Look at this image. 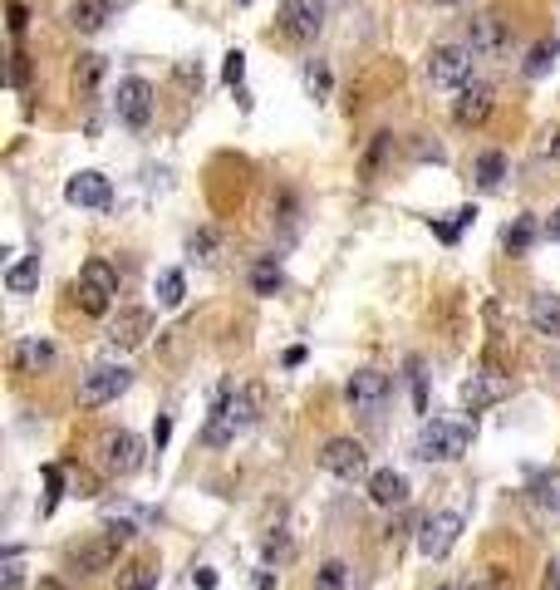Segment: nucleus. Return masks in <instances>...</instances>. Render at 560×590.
<instances>
[{
    "label": "nucleus",
    "mask_w": 560,
    "mask_h": 590,
    "mask_svg": "<svg viewBox=\"0 0 560 590\" xmlns=\"http://www.w3.org/2000/svg\"><path fill=\"white\" fill-rule=\"evenodd\" d=\"M261 384H246V389H231L222 384V394H217V409L207 418V428H202V443L207 448H226V443H236V433H246L251 423H256V413H261Z\"/></svg>",
    "instance_id": "obj_1"
},
{
    "label": "nucleus",
    "mask_w": 560,
    "mask_h": 590,
    "mask_svg": "<svg viewBox=\"0 0 560 590\" xmlns=\"http://www.w3.org/2000/svg\"><path fill=\"white\" fill-rule=\"evenodd\" d=\"M74 300L84 315H109L113 300H118V271H113L104 256L84 261L79 266V281H74Z\"/></svg>",
    "instance_id": "obj_2"
},
{
    "label": "nucleus",
    "mask_w": 560,
    "mask_h": 590,
    "mask_svg": "<svg viewBox=\"0 0 560 590\" xmlns=\"http://www.w3.org/2000/svg\"><path fill=\"white\" fill-rule=\"evenodd\" d=\"M467 448H472V428H467V423H448V418L423 423V433H418V443H413V453H418L423 463H457Z\"/></svg>",
    "instance_id": "obj_3"
},
{
    "label": "nucleus",
    "mask_w": 560,
    "mask_h": 590,
    "mask_svg": "<svg viewBox=\"0 0 560 590\" xmlns=\"http://www.w3.org/2000/svg\"><path fill=\"white\" fill-rule=\"evenodd\" d=\"M389 399H393V379L379 374V369H354L344 379V404L359 413V418H379V413L389 409Z\"/></svg>",
    "instance_id": "obj_4"
},
{
    "label": "nucleus",
    "mask_w": 560,
    "mask_h": 590,
    "mask_svg": "<svg viewBox=\"0 0 560 590\" xmlns=\"http://www.w3.org/2000/svg\"><path fill=\"white\" fill-rule=\"evenodd\" d=\"M472 50L467 45H433L428 50V59H423V74H428V84L433 89H462L467 79H472Z\"/></svg>",
    "instance_id": "obj_5"
},
{
    "label": "nucleus",
    "mask_w": 560,
    "mask_h": 590,
    "mask_svg": "<svg viewBox=\"0 0 560 590\" xmlns=\"http://www.w3.org/2000/svg\"><path fill=\"white\" fill-rule=\"evenodd\" d=\"M128 384H133L128 364H94L89 374H79V404L84 409H104L118 394H128Z\"/></svg>",
    "instance_id": "obj_6"
},
{
    "label": "nucleus",
    "mask_w": 560,
    "mask_h": 590,
    "mask_svg": "<svg viewBox=\"0 0 560 590\" xmlns=\"http://www.w3.org/2000/svg\"><path fill=\"white\" fill-rule=\"evenodd\" d=\"M94 453H99V468L109 472V477H133V472L143 468V438L128 433V428H109Z\"/></svg>",
    "instance_id": "obj_7"
},
{
    "label": "nucleus",
    "mask_w": 560,
    "mask_h": 590,
    "mask_svg": "<svg viewBox=\"0 0 560 590\" xmlns=\"http://www.w3.org/2000/svg\"><path fill=\"white\" fill-rule=\"evenodd\" d=\"M325 0H280V35L285 40H295V45H310V40H320V30H325Z\"/></svg>",
    "instance_id": "obj_8"
},
{
    "label": "nucleus",
    "mask_w": 560,
    "mask_h": 590,
    "mask_svg": "<svg viewBox=\"0 0 560 590\" xmlns=\"http://www.w3.org/2000/svg\"><path fill=\"white\" fill-rule=\"evenodd\" d=\"M320 468L339 477V482H369V453L359 438H330L320 453Z\"/></svg>",
    "instance_id": "obj_9"
},
{
    "label": "nucleus",
    "mask_w": 560,
    "mask_h": 590,
    "mask_svg": "<svg viewBox=\"0 0 560 590\" xmlns=\"http://www.w3.org/2000/svg\"><path fill=\"white\" fill-rule=\"evenodd\" d=\"M113 114H118V123H123V128H148V118H153V84H148V79H138V74L118 79Z\"/></svg>",
    "instance_id": "obj_10"
},
{
    "label": "nucleus",
    "mask_w": 560,
    "mask_h": 590,
    "mask_svg": "<svg viewBox=\"0 0 560 590\" xmlns=\"http://www.w3.org/2000/svg\"><path fill=\"white\" fill-rule=\"evenodd\" d=\"M462 45H467L477 59H502L506 50H511V30H506L502 15L482 10V15L467 20V40H462Z\"/></svg>",
    "instance_id": "obj_11"
},
{
    "label": "nucleus",
    "mask_w": 560,
    "mask_h": 590,
    "mask_svg": "<svg viewBox=\"0 0 560 590\" xmlns=\"http://www.w3.org/2000/svg\"><path fill=\"white\" fill-rule=\"evenodd\" d=\"M492 109H497V89L487 79H467L452 99V123L457 128H482L492 118Z\"/></svg>",
    "instance_id": "obj_12"
},
{
    "label": "nucleus",
    "mask_w": 560,
    "mask_h": 590,
    "mask_svg": "<svg viewBox=\"0 0 560 590\" xmlns=\"http://www.w3.org/2000/svg\"><path fill=\"white\" fill-rule=\"evenodd\" d=\"M55 359H59V350L50 335H20V340L10 345V374L35 379V374H50Z\"/></svg>",
    "instance_id": "obj_13"
},
{
    "label": "nucleus",
    "mask_w": 560,
    "mask_h": 590,
    "mask_svg": "<svg viewBox=\"0 0 560 590\" xmlns=\"http://www.w3.org/2000/svg\"><path fill=\"white\" fill-rule=\"evenodd\" d=\"M457 536H462V517H457V512H433V517H423V527H418V551H423L428 561H443L452 546H457Z\"/></svg>",
    "instance_id": "obj_14"
},
{
    "label": "nucleus",
    "mask_w": 560,
    "mask_h": 590,
    "mask_svg": "<svg viewBox=\"0 0 560 590\" xmlns=\"http://www.w3.org/2000/svg\"><path fill=\"white\" fill-rule=\"evenodd\" d=\"M153 335V310H143V305H128V310H118L109 320V350H138L143 340Z\"/></svg>",
    "instance_id": "obj_15"
},
{
    "label": "nucleus",
    "mask_w": 560,
    "mask_h": 590,
    "mask_svg": "<svg viewBox=\"0 0 560 590\" xmlns=\"http://www.w3.org/2000/svg\"><path fill=\"white\" fill-rule=\"evenodd\" d=\"M118 541L113 536H94V541H84V546H69V571H79V576H99V571H113L118 566Z\"/></svg>",
    "instance_id": "obj_16"
},
{
    "label": "nucleus",
    "mask_w": 560,
    "mask_h": 590,
    "mask_svg": "<svg viewBox=\"0 0 560 590\" xmlns=\"http://www.w3.org/2000/svg\"><path fill=\"white\" fill-rule=\"evenodd\" d=\"M64 202L69 207H89V212H109L113 207V182L104 173H79L64 182Z\"/></svg>",
    "instance_id": "obj_17"
},
{
    "label": "nucleus",
    "mask_w": 560,
    "mask_h": 590,
    "mask_svg": "<svg viewBox=\"0 0 560 590\" xmlns=\"http://www.w3.org/2000/svg\"><path fill=\"white\" fill-rule=\"evenodd\" d=\"M511 394V379H506L502 369H477L467 384H462V404L477 413V409H487V404H497V399H506Z\"/></svg>",
    "instance_id": "obj_18"
},
{
    "label": "nucleus",
    "mask_w": 560,
    "mask_h": 590,
    "mask_svg": "<svg viewBox=\"0 0 560 590\" xmlns=\"http://www.w3.org/2000/svg\"><path fill=\"white\" fill-rule=\"evenodd\" d=\"M369 502L374 507H408V477L403 472H393V468H379V472H369Z\"/></svg>",
    "instance_id": "obj_19"
},
{
    "label": "nucleus",
    "mask_w": 560,
    "mask_h": 590,
    "mask_svg": "<svg viewBox=\"0 0 560 590\" xmlns=\"http://www.w3.org/2000/svg\"><path fill=\"white\" fill-rule=\"evenodd\" d=\"M526 320H531V330H536V335H551V340H560V295H551V291L531 295Z\"/></svg>",
    "instance_id": "obj_20"
},
{
    "label": "nucleus",
    "mask_w": 560,
    "mask_h": 590,
    "mask_svg": "<svg viewBox=\"0 0 560 590\" xmlns=\"http://www.w3.org/2000/svg\"><path fill=\"white\" fill-rule=\"evenodd\" d=\"M109 15H113V0H74L69 5V25L79 35H99L109 25Z\"/></svg>",
    "instance_id": "obj_21"
},
{
    "label": "nucleus",
    "mask_w": 560,
    "mask_h": 590,
    "mask_svg": "<svg viewBox=\"0 0 560 590\" xmlns=\"http://www.w3.org/2000/svg\"><path fill=\"white\" fill-rule=\"evenodd\" d=\"M35 286H40V251L20 256V261L5 271V291H10V295H30Z\"/></svg>",
    "instance_id": "obj_22"
},
{
    "label": "nucleus",
    "mask_w": 560,
    "mask_h": 590,
    "mask_svg": "<svg viewBox=\"0 0 560 590\" xmlns=\"http://www.w3.org/2000/svg\"><path fill=\"white\" fill-rule=\"evenodd\" d=\"M104 69H109V64H104V55H94V50H89V55H79V59H74V89H79L84 99H89V94H99Z\"/></svg>",
    "instance_id": "obj_23"
},
{
    "label": "nucleus",
    "mask_w": 560,
    "mask_h": 590,
    "mask_svg": "<svg viewBox=\"0 0 560 590\" xmlns=\"http://www.w3.org/2000/svg\"><path fill=\"white\" fill-rule=\"evenodd\" d=\"M251 291H256V295H266V300L285 291V271H280V261H276V256H261V261L251 266Z\"/></svg>",
    "instance_id": "obj_24"
},
{
    "label": "nucleus",
    "mask_w": 560,
    "mask_h": 590,
    "mask_svg": "<svg viewBox=\"0 0 560 590\" xmlns=\"http://www.w3.org/2000/svg\"><path fill=\"white\" fill-rule=\"evenodd\" d=\"M153 295H158V305H163V310H177V305L187 300V276H182L177 266L158 271V281H153Z\"/></svg>",
    "instance_id": "obj_25"
},
{
    "label": "nucleus",
    "mask_w": 560,
    "mask_h": 590,
    "mask_svg": "<svg viewBox=\"0 0 560 590\" xmlns=\"http://www.w3.org/2000/svg\"><path fill=\"white\" fill-rule=\"evenodd\" d=\"M472 173H477V187H482V192H497V187L506 182V153L487 148V153L477 158V168H472Z\"/></svg>",
    "instance_id": "obj_26"
},
{
    "label": "nucleus",
    "mask_w": 560,
    "mask_h": 590,
    "mask_svg": "<svg viewBox=\"0 0 560 590\" xmlns=\"http://www.w3.org/2000/svg\"><path fill=\"white\" fill-rule=\"evenodd\" d=\"M531 502H536L541 512H551V517H560V468L541 472V477L531 482Z\"/></svg>",
    "instance_id": "obj_27"
},
{
    "label": "nucleus",
    "mask_w": 560,
    "mask_h": 590,
    "mask_svg": "<svg viewBox=\"0 0 560 590\" xmlns=\"http://www.w3.org/2000/svg\"><path fill=\"white\" fill-rule=\"evenodd\" d=\"M118 590H158V561H128L118 571Z\"/></svg>",
    "instance_id": "obj_28"
},
{
    "label": "nucleus",
    "mask_w": 560,
    "mask_h": 590,
    "mask_svg": "<svg viewBox=\"0 0 560 590\" xmlns=\"http://www.w3.org/2000/svg\"><path fill=\"white\" fill-rule=\"evenodd\" d=\"M389 153H393V133H374V143H369V153H364V163H359V177L374 182V177L384 173Z\"/></svg>",
    "instance_id": "obj_29"
},
{
    "label": "nucleus",
    "mask_w": 560,
    "mask_h": 590,
    "mask_svg": "<svg viewBox=\"0 0 560 590\" xmlns=\"http://www.w3.org/2000/svg\"><path fill=\"white\" fill-rule=\"evenodd\" d=\"M536 236H541V227H536L531 217H516V222L502 232V241H506V251H511V256H526V251L536 246Z\"/></svg>",
    "instance_id": "obj_30"
},
{
    "label": "nucleus",
    "mask_w": 560,
    "mask_h": 590,
    "mask_svg": "<svg viewBox=\"0 0 560 590\" xmlns=\"http://www.w3.org/2000/svg\"><path fill=\"white\" fill-rule=\"evenodd\" d=\"M556 55H560L556 40H541V45H536V50L526 55L521 74H526V79H546V74H551V64H556Z\"/></svg>",
    "instance_id": "obj_31"
},
{
    "label": "nucleus",
    "mask_w": 560,
    "mask_h": 590,
    "mask_svg": "<svg viewBox=\"0 0 560 590\" xmlns=\"http://www.w3.org/2000/svg\"><path fill=\"white\" fill-rule=\"evenodd\" d=\"M20 581H25V551L5 546L0 551V590H20Z\"/></svg>",
    "instance_id": "obj_32"
},
{
    "label": "nucleus",
    "mask_w": 560,
    "mask_h": 590,
    "mask_svg": "<svg viewBox=\"0 0 560 590\" xmlns=\"http://www.w3.org/2000/svg\"><path fill=\"white\" fill-rule=\"evenodd\" d=\"M330 89H335V79H330V64H325V59H310V64H305V94L320 104V99H330Z\"/></svg>",
    "instance_id": "obj_33"
},
{
    "label": "nucleus",
    "mask_w": 560,
    "mask_h": 590,
    "mask_svg": "<svg viewBox=\"0 0 560 590\" xmlns=\"http://www.w3.org/2000/svg\"><path fill=\"white\" fill-rule=\"evenodd\" d=\"M187 251H192V261L212 266V261H217V251H222V236L212 232V227H202V232H192V236H187Z\"/></svg>",
    "instance_id": "obj_34"
},
{
    "label": "nucleus",
    "mask_w": 560,
    "mask_h": 590,
    "mask_svg": "<svg viewBox=\"0 0 560 590\" xmlns=\"http://www.w3.org/2000/svg\"><path fill=\"white\" fill-rule=\"evenodd\" d=\"M271 217H276L280 227H285V236H295V232H300V202H295L290 192H280L276 202H271Z\"/></svg>",
    "instance_id": "obj_35"
},
{
    "label": "nucleus",
    "mask_w": 560,
    "mask_h": 590,
    "mask_svg": "<svg viewBox=\"0 0 560 590\" xmlns=\"http://www.w3.org/2000/svg\"><path fill=\"white\" fill-rule=\"evenodd\" d=\"M315 590H349V566L344 561H325L315 571Z\"/></svg>",
    "instance_id": "obj_36"
},
{
    "label": "nucleus",
    "mask_w": 560,
    "mask_h": 590,
    "mask_svg": "<svg viewBox=\"0 0 560 590\" xmlns=\"http://www.w3.org/2000/svg\"><path fill=\"white\" fill-rule=\"evenodd\" d=\"M261 556H266V566H285V561L295 556V541H290L285 531H276V536H266V546H261Z\"/></svg>",
    "instance_id": "obj_37"
},
{
    "label": "nucleus",
    "mask_w": 560,
    "mask_h": 590,
    "mask_svg": "<svg viewBox=\"0 0 560 590\" xmlns=\"http://www.w3.org/2000/svg\"><path fill=\"white\" fill-rule=\"evenodd\" d=\"M472 222H477V207H457V212H452V222H433V232L443 236V241H457V236H462V227H472Z\"/></svg>",
    "instance_id": "obj_38"
},
{
    "label": "nucleus",
    "mask_w": 560,
    "mask_h": 590,
    "mask_svg": "<svg viewBox=\"0 0 560 590\" xmlns=\"http://www.w3.org/2000/svg\"><path fill=\"white\" fill-rule=\"evenodd\" d=\"M408 374H413V409L428 413V374H423V359H408Z\"/></svg>",
    "instance_id": "obj_39"
},
{
    "label": "nucleus",
    "mask_w": 560,
    "mask_h": 590,
    "mask_svg": "<svg viewBox=\"0 0 560 590\" xmlns=\"http://www.w3.org/2000/svg\"><path fill=\"white\" fill-rule=\"evenodd\" d=\"M45 487H50V497H45V517H50V512L59 507V497H64V468L50 463V468H45Z\"/></svg>",
    "instance_id": "obj_40"
},
{
    "label": "nucleus",
    "mask_w": 560,
    "mask_h": 590,
    "mask_svg": "<svg viewBox=\"0 0 560 590\" xmlns=\"http://www.w3.org/2000/svg\"><path fill=\"white\" fill-rule=\"evenodd\" d=\"M222 79H226V84H231V89H241V79H246V55H241V50H226Z\"/></svg>",
    "instance_id": "obj_41"
},
{
    "label": "nucleus",
    "mask_w": 560,
    "mask_h": 590,
    "mask_svg": "<svg viewBox=\"0 0 560 590\" xmlns=\"http://www.w3.org/2000/svg\"><path fill=\"white\" fill-rule=\"evenodd\" d=\"M5 15H10V35H25V30H30V5H25V0H10Z\"/></svg>",
    "instance_id": "obj_42"
},
{
    "label": "nucleus",
    "mask_w": 560,
    "mask_h": 590,
    "mask_svg": "<svg viewBox=\"0 0 560 590\" xmlns=\"http://www.w3.org/2000/svg\"><path fill=\"white\" fill-rule=\"evenodd\" d=\"M10 84H15V89H25V84H30V55H25V50H15V55H10Z\"/></svg>",
    "instance_id": "obj_43"
},
{
    "label": "nucleus",
    "mask_w": 560,
    "mask_h": 590,
    "mask_svg": "<svg viewBox=\"0 0 560 590\" xmlns=\"http://www.w3.org/2000/svg\"><path fill=\"white\" fill-rule=\"evenodd\" d=\"M541 158H551V163H560V123H551V128L541 133Z\"/></svg>",
    "instance_id": "obj_44"
},
{
    "label": "nucleus",
    "mask_w": 560,
    "mask_h": 590,
    "mask_svg": "<svg viewBox=\"0 0 560 590\" xmlns=\"http://www.w3.org/2000/svg\"><path fill=\"white\" fill-rule=\"evenodd\" d=\"M74 497H99V482H94V472H74Z\"/></svg>",
    "instance_id": "obj_45"
},
{
    "label": "nucleus",
    "mask_w": 560,
    "mask_h": 590,
    "mask_svg": "<svg viewBox=\"0 0 560 590\" xmlns=\"http://www.w3.org/2000/svg\"><path fill=\"white\" fill-rule=\"evenodd\" d=\"M168 438H172V418H168V413H163V418L153 423V448L163 453V448H168Z\"/></svg>",
    "instance_id": "obj_46"
},
{
    "label": "nucleus",
    "mask_w": 560,
    "mask_h": 590,
    "mask_svg": "<svg viewBox=\"0 0 560 590\" xmlns=\"http://www.w3.org/2000/svg\"><path fill=\"white\" fill-rule=\"evenodd\" d=\"M192 586H197V590H217V571H212V566H197V571H192Z\"/></svg>",
    "instance_id": "obj_47"
},
{
    "label": "nucleus",
    "mask_w": 560,
    "mask_h": 590,
    "mask_svg": "<svg viewBox=\"0 0 560 590\" xmlns=\"http://www.w3.org/2000/svg\"><path fill=\"white\" fill-rule=\"evenodd\" d=\"M541 590H560V556H551V561H546V586Z\"/></svg>",
    "instance_id": "obj_48"
},
{
    "label": "nucleus",
    "mask_w": 560,
    "mask_h": 590,
    "mask_svg": "<svg viewBox=\"0 0 560 590\" xmlns=\"http://www.w3.org/2000/svg\"><path fill=\"white\" fill-rule=\"evenodd\" d=\"M482 590H511V581H506V571H487V581H482Z\"/></svg>",
    "instance_id": "obj_49"
},
{
    "label": "nucleus",
    "mask_w": 560,
    "mask_h": 590,
    "mask_svg": "<svg viewBox=\"0 0 560 590\" xmlns=\"http://www.w3.org/2000/svg\"><path fill=\"white\" fill-rule=\"evenodd\" d=\"M418 158H423V163H428V158L443 163V148H438V143H418Z\"/></svg>",
    "instance_id": "obj_50"
},
{
    "label": "nucleus",
    "mask_w": 560,
    "mask_h": 590,
    "mask_svg": "<svg viewBox=\"0 0 560 590\" xmlns=\"http://www.w3.org/2000/svg\"><path fill=\"white\" fill-rule=\"evenodd\" d=\"M295 364H305V350L295 345V350H285V369H295Z\"/></svg>",
    "instance_id": "obj_51"
},
{
    "label": "nucleus",
    "mask_w": 560,
    "mask_h": 590,
    "mask_svg": "<svg viewBox=\"0 0 560 590\" xmlns=\"http://www.w3.org/2000/svg\"><path fill=\"white\" fill-rule=\"evenodd\" d=\"M546 236H551V241H560V207L551 212V222H546Z\"/></svg>",
    "instance_id": "obj_52"
},
{
    "label": "nucleus",
    "mask_w": 560,
    "mask_h": 590,
    "mask_svg": "<svg viewBox=\"0 0 560 590\" xmlns=\"http://www.w3.org/2000/svg\"><path fill=\"white\" fill-rule=\"evenodd\" d=\"M40 590H64V586L59 581H40Z\"/></svg>",
    "instance_id": "obj_53"
},
{
    "label": "nucleus",
    "mask_w": 560,
    "mask_h": 590,
    "mask_svg": "<svg viewBox=\"0 0 560 590\" xmlns=\"http://www.w3.org/2000/svg\"><path fill=\"white\" fill-rule=\"evenodd\" d=\"M325 5H344V0H325Z\"/></svg>",
    "instance_id": "obj_54"
},
{
    "label": "nucleus",
    "mask_w": 560,
    "mask_h": 590,
    "mask_svg": "<svg viewBox=\"0 0 560 590\" xmlns=\"http://www.w3.org/2000/svg\"><path fill=\"white\" fill-rule=\"evenodd\" d=\"M438 5H457V0H438Z\"/></svg>",
    "instance_id": "obj_55"
},
{
    "label": "nucleus",
    "mask_w": 560,
    "mask_h": 590,
    "mask_svg": "<svg viewBox=\"0 0 560 590\" xmlns=\"http://www.w3.org/2000/svg\"><path fill=\"white\" fill-rule=\"evenodd\" d=\"M236 5H251V0H236Z\"/></svg>",
    "instance_id": "obj_56"
},
{
    "label": "nucleus",
    "mask_w": 560,
    "mask_h": 590,
    "mask_svg": "<svg viewBox=\"0 0 560 590\" xmlns=\"http://www.w3.org/2000/svg\"><path fill=\"white\" fill-rule=\"evenodd\" d=\"M443 590H452V586H443Z\"/></svg>",
    "instance_id": "obj_57"
}]
</instances>
